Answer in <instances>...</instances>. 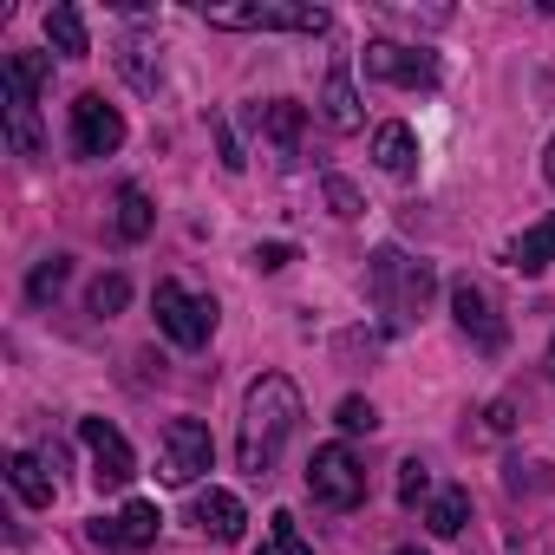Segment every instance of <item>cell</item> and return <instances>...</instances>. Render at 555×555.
Listing matches in <instances>:
<instances>
[{"label": "cell", "instance_id": "obj_11", "mask_svg": "<svg viewBox=\"0 0 555 555\" xmlns=\"http://www.w3.org/2000/svg\"><path fill=\"white\" fill-rule=\"evenodd\" d=\"M118 144H125L118 105H105V92H79L73 99V151L79 157H112Z\"/></svg>", "mask_w": 555, "mask_h": 555}, {"label": "cell", "instance_id": "obj_29", "mask_svg": "<svg viewBox=\"0 0 555 555\" xmlns=\"http://www.w3.org/2000/svg\"><path fill=\"white\" fill-rule=\"evenodd\" d=\"M261 274H274V268H288L295 261V242H255V255H248Z\"/></svg>", "mask_w": 555, "mask_h": 555}, {"label": "cell", "instance_id": "obj_20", "mask_svg": "<svg viewBox=\"0 0 555 555\" xmlns=\"http://www.w3.org/2000/svg\"><path fill=\"white\" fill-rule=\"evenodd\" d=\"M47 40H53V53H66V60H86L92 53V40H86V21H79V8H47Z\"/></svg>", "mask_w": 555, "mask_h": 555}, {"label": "cell", "instance_id": "obj_18", "mask_svg": "<svg viewBox=\"0 0 555 555\" xmlns=\"http://www.w3.org/2000/svg\"><path fill=\"white\" fill-rule=\"evenodd\" d=\"M555 261V216H542L535 229H522L516 242H509V268H522V274H542Z\"/></svg>", "mask_w": 555, "mask_h": 555}, {"label": "cell", "instance_id": "obj_16", "mask_svg": "<svg viewBox=\"0 0 555 555\" xmlns=\"http://www.w3.org/2000/svg\"><path fill=\"white\" fill-rule=\"evenodd\" d=\"M373 164H379L386 177H399V183H405V177L418 170V138H412V125H399V118H392V125H379V131H373Z\"/></svg>", "mask_w": 555, "mask_h": 555}, {"label": "cell", "instance_id": "obj_14", "mask_svg": "<svg viewBox=\"0 0 555 555\" xmlns=\"http://www.w3.org/2000/svg\"><path fill=\"white\" fill-rule=\"evenodd\" d=\"M190 516H196V529H203L209 542H222V548H229V542H242V522H248V516H242V496H235V490H203Z\"/></svg>", "mask_w": 555, "mask_h": 555}, {"label": "cell", "instance_id": "obj_26", "mask_svg": "<svg viewBox=\"0 0 555 555\" xmlns=\"http://www.w3.org/2000/svg\"><path fill=\"white\" fill-rule=\"evenodd\" d=\"M425 496H431V470H425L418 457H405V464H399V503L412 509V503H425Z\"/></svg>", "mask_w": 555, "mask_h": 555}, {"label": "cell", "instance_id": "obj_10", "mask_svg": "<svg viewBox=\"0 0 555 555\" xmlns=\"http://www.w3.org/2000/svg\"><path fill=\"white\" fill-rule=\"evenodd\" d=\"M360 66H366V79H386V86H405V92L438 86V60L418 53V47H399V40H366Z\"/></svg>", "mask_w": 555, "mask_h": 555}, {"label": "cell", "instance_id": "obj_3", "mask_svg": "<svg viewBox=\"0 0 555 555\" xmlns=\"http://www.w3.org/2000/svg\"><path fill=\"white\" fill-rule=\"evenodd\" d=\"M40 86H47V53H8V60H0V105H8V138H14L21 157H40L47 151L40 112H34Z\"/></svg>", "mask_w": 555, "mask_h": 555}, {"label": "cell", "instance_id": "obj_13", "mask_svg": "<svg viewBox=\"0 0 555 555\" xmlns=\"http://www.w3.org/2000/svg\"><path fill=\"white\" fill-rule=\"evenodd\" d=\"M157 529H164L157 503H125L118 516H99V522H92V542H99V548H125V555H138V548L157 542Z\"/></svg>", "mask_w": 555, "mask_h": 555}, {"label": "cell", "instance_id": "obj_28", "mask_svg": "<svg viewBox=\"0 0 555 555\" xmlns=\"http://www.w3.org/2000/svg\"><path fill=\"white\" fill-rule=\"evenodd\" d=\"M334 425H340V431H379V412H373L366 399H340V412H334Z\"/></svg>", "mask_w": 555, "mask_h": 555}, {"label": "cell", "instance_id": "obj_5", "mask_svg": "<svg viewBox=\"0 0 555 555\" xmlns=\"http://www.w3.org/2000/svg\"><path fill=\"white\" fill-rule=\"evenodd\" d=\"M209 464H216V438H209V425H203V418H170L164 438H157V477H164L170 490H190Z\"/></svg>", "mask_w": 555, "mask_h": 555}, {"label": "cell", "instance_id": "obj_1", "mask_svg": "<svg viewBox=\"0 0 555 555\" xmlns=\"http://www.w3.org/2000/svg\"><path fill=\"white\" fill-rule=\"evenodd\" d=\"M295 431H301V392H295V379H288V373H261V379L248 386V399H242L235 464H242L255 483H268Z\"/></svg>", "mask_w": 555, "mask_h": 555}, {"label": "cell", "instance_id": "obj_22", "mask_svg": "<svg viewBox=\"0 0 555 555\" xmlns=\"http://www.w3.org/2000/svg\"><path fill=\"white\" fill-rule=\"evenodd\" d=\"M112 222H118V235H125V242H144V235H151V222H157V209H151V196H144L138 183H125V190H118V216H112Z\"/></svg>", "mask_w": 555, "mask_h": 555}, {"label": "cell", "instance_id": "obj_2", "mask_svg": "<svg viewBox=\"0 0 555 555\" xmlns=\"http://www.w3.org/2000/svg\"><path fill=\"white\" fill-rule=\"evenodd\" d=\"M366 288H373V301H379V314L392 321V327H412L425 308H431V288H438V274H431V261H418V255H405V248H373V261H366Z\"/></svg>", "mask_w": 555, "mask_h": 555}, {"label": "cell", "instance_id": "obj_25", "mask_svg": "<svg viewBox=\"0 0 555 555\" xmlns=\"http://www.w3.org/2000/svg\"><path fill=\"white\" fill-rule=\"evenodd\" d=\"M131 301V282H125V274H99V282H92V314H118Z\"/></svg>", "mask_w": 555, "mask_h": 555}, {"label": "cell", "instance_id": "obj_9", "mask_svg": "<svg viewBox=\"0 0 555 555\" xmlns=\"http://www.w3.org/2000/svg\"><path fill=\"white\" fill-rule=\"evenodd\" d=\"M79 444L92 451V483L99 490H125L138 477V457H131V444L112 418H79Z\"/></svg>", "mask_w": 555, "mask_h": 555}, {"label": "cell", "instance_id": "obj_32", "mask_svg": "<svg viewBox=\"0 0 555 555\" xmlns=\"http://www.w3.org/2000/svg\"><path fill=\"white\" fill-rule=\"evenodd\" d=\"M542 170H548V183H555V138H548V151H542Z\"/></svg>", "mask_w": 555, "mask_h": 555}, {"label": "cell", "instance_id": "obj_31", "mask_svg": "<svg viewBox=\"0 0 555 555\" xmlns=\"http://www.w3.org/2000/svg\"><path fill=\"white\" fill-rule=\"evenodd\" d=\"M509 412H516V405H509V399H496V405H490V431H509V425H516Z\"/></svg>", "mask_w": 555, "mask_h": 555}, {"label": "cell", "instance_id": "obj_19", "mask_svg": "<svg viewBox=\"0 0 555 555\" xmlns=\"http://www.w3.org/2000/svg\"><path fill=\"white\" fill-rule=\"evenodd\" d=\"M464 522H470V490L451 483V490H438V496L425 503V529H431V535L451 542V535H464Z\"/></svg>", "mask_w": 555, "mask_h": 555}, {"label": "cell", "instance_id": "obj_24", "mask_svg": "<svg viewBox=\"0 0 555 555\" xmlns=\"http://www.w3.org/2000/svg\"><path fill=\"white\" fill-rule=\"evenodd\" d=\"M66 274H73V255H47V261L34 268V282H27V301H34V308H47V301L66 288Z\"/></svg>", "mask_w": 555, "mask_h": 555}, {"label": "cell", "instance_id": "obj_21", "mask_svg": "<svg viewBox=\"0 0 555 555\" xmlns=\"http://www.w3.org/2000/svg\"><path fill=\"white\" fill-rule=\"evenodd\" d=\"M151 53H157V47H151V40H138V34L118 47V66H125V79H131L138 92H157V86H164V66H157Z\"/></svg>", "mask_w": 555, "mask_h": 555}, {"label": "cell", "instance_id": "obj_23", "mask_svg": "<svg viewBox=\"0 0 555 555\" xmlns=\"http://www.w3.org/2000/svg\"><path fill=\"white\" fill-rule=\"evenodd\" d=\"M261 555H314V542L301 535V522L288 509H274L268 516V535H261Z\"/></svg>", "mask_w": 555, "mask_h": 555}, {"label": "cell", "instance_id": "obj_6", "mask_svg": "<svg viewBox=\"0 0 555 555\" xmlns=\"http://www.w3.org/2000/svg\"><path fill=\"white\" fill-rule=\"evenodd\" d=\"M451 314H457V334H464L477 353H503V347H509V321H503L496 295L477 282V274H457V282H451Z\"/></svg>", "mask_w": 555, "mask_h": 555}, {"label": "cell", "instance_id": "obj_7", "mask_svg": "<svg viewBox=\"0 0 555 555\" xmlns=\"http://www.w3.org/2000/svg\"><path fill=\"white\" fill-rule=\"evenodd\" d=\"M157 327H164L183 353H196V347H209V334H216V301H209V295H190L183 282H157Z\"/></svg>", "mask_w": 555, "mask_h": 555}, {"label": "cell", "instance_id": "obj_30", "mask_svg": "<svg viewBox=\"0 0 555 555\" xmlns=\"http://www.w3.org/2000/svg\"><path fill=\"white\" fill-rule=\"evenodd\" d=\"M209 131H216V151H222V170H242V164H248V157H242V144H235V131H229V125H222V118H216V125H209Z\"/></svg>", "mask_w": 555, "mask_h": 555}, {"label": "cell", "instance_id": "obj_12", "mask_svg": "<svg viewBox=\"0 0 555 555\" xmlns=\"http://www.w3.org/2000/svg\"><path fill=\"white\" fill-rule=\"evenodd\" d=\"M261 144L274 151V164H301V131H308V112L295 99H268V105H248Z\"/></svg>", "mask_w": 555, "mask_h": 555}, {"label": "cell", "instance_id": "obj_27", "mask_svg": "<svg viewBox=\"0 0 555 555\" xmlns=\"http://www.w3.org/2000/svg\"><path fill=\"white\" fill-rule=\"evenodd\" d=\"M321 190H327V209H334V216H340V222H353V216H360V209H366V203H360V190H353V183H347V177H327V183H321Z\"/></svg>", "mask_w": 555, "mask_h": 555}, {"label": "cell", "instance_id": "obj_33", "mask_svg": "<svg viewBox=\"0 0 555 555\" xmlns=\"http://www.w3.org/2000/svg\"><path fill=\"white\" fill-rule=\"evenodd\" d=\"M392 555H425V548H392Z\"/></svg>", "mask_w": 555, "mask_h": 555}, {"label": "cell", "instance_id": "obj_34", "mask_svg": "<svg viewBox=\"0 0 555 555\" xmlns=\"http://www.w3.org/2000/svg\"><path fill=\"white\" fill-rule=\"evenodd\" d=\"M548 373H555V347H548Z\"/></svg>", "mask_w": 555, "mask_h": 555}, {"label": "cell", "instance_id": "obj_8", "mask_svg": "<svg viewBox=\"0 0 555 555\" xmlns=\"http://www.w3.org/2000/svg\"><path fill=\"white\" fill-rule=\"evenodd\" d=\"M308 496H314L321 509H353V503L366 496L360 457H353L347 444H321V451L308 457Z\"/></svg>", "mask_w": 555, "mask_h": 555}, {"label": "cell", "instance_id": "obj_4", "mask_svg": "<svg viewBox=\"0 0 555 555\" xmlns=\"http://www.w3.org/2000/svg\"><path fill=\"white\" fill-rule=\"evenodd\" d=\"M203 21L216 34H327L334 14L314 0H248V8H203Z\"/></svg>", "mask_w": 555, "mask_h": 555}, {"label": "cell", "instance_id": "obj_15", "mask_svg": "<svg viewBox=\"0 0 555 555\" xmlns=\"http://www.w3.org/2000/svg\"><path fill=\"white\" fill-rule=\"evenodd\" d=\"M321 118H327L334 131H360V125H366V105H360V92H353L347 60H334V73H327V86H321Z\"/></svg>", "mask_w": 555, "mask_h": 555}, {"label": "cell", "instance_id": "obj_17", "mask_svg": "<svg viewBox=\"0 0 555 555\" xmlns=\"http://www.w3.org/2000/svg\"><path fill=\"white\" fill-rule=\"evenodd\" d=\"M8 483H14V496H21V503H34V509H47V503L60 496V483H53L47 457H34V451H14V457H8Z\"/></svg>", "mask_w": 555, "mask_h": 555}]
</instances>
